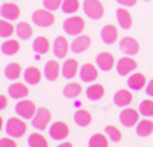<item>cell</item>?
<instances>
[{
	"mask_svg": "<svg viewBox=\"0 0 153 147\" xmlns=\"http://www.w3.org/2000/svg\"><path fill=\"white\" fill-rule=\"evenodd\" d=\"M26 120H23V118H9L6 121V124H5V130L6 133L9 135V137L12 138H22L25 133H26V122H25Z\"/></svg>",
	"mask_w": 153,
	"mask_h": 147,
	"instance_id": "obj_1",
	"label": "cell"
},
{
	"mask_svg": "<svg viewBox=\"0 0 153 147\" xmlns=\"http://www.w3.org/2000/svg\"><path fill=\"white\" fill-rule=\"evenodd\" d=\"M83 9H84V14L91 17L92 20H100L104 16V6L100 0H84Z\"/></svg>",
	"mask_w": 153,
	"mask_h": 147,
	"instance_id": "obj_2",
	"label": "cell"
},
{
	"mask_svg": "<svg viewBox=\"0 0 153 147\" xmlns=\"http://www.w3.org/2000/svg\"><path fill=\"white\" fill-rule=\"evenodd\" d=\"M32 22L40 28H48V26H51V24H54L55 17L52 14V11H49L46 8L45 9H37L32 14Z\"/></svg>",
	"mask_w": 153,
	"mask_h": 147,
	"instance_id": "obj_3",
	"label": "cell"
},
{
	"mask_svg": "<svg viewBox=\"0 0 153 147\" xmlns=\"http://www.w3.org/2000/svg\"><path fill=\"white\" fill-rule=\"evenodd\" d=\"M63 29H65L66 34L69 35H80L84 29V20L78 16H74L65 20L63 23Z\"/></svg>",
	"mask_w": 153,
	"mask_h": 147,
	"instance_id": "obj_4",
	"label": "cell"
},
{
	"mask_svg": "<svg viewBox=\"0 0 153 147\" xmlns=\"http://www.w3.org/2000/svg\"><path fill=\"white\" fill-rule=\"evenodd\" d=\"M49 121H51V112L49 109L46 107H38L37 112L32 118V127L37 130H45L49 126Z\"/></svg>",
	"mask_w": 153,
	"mask_h": 147,
	"instance_id": "obj_5",
	"label": "cell"
},
{
	"mask_svg": "<svg viewBox=\"0 0 153 147\" xmlns=\"http://www.w3.org/2000/svg\"><path fill=\"white\" fill-rule=\"evenodd\" d=\"M35 112H37V107H35L34 101L25 100V98H23V101H19L16 106V114L23 120H32Z\"/></svg>",
	"mask_w": 153,
	"mask_h": 147,
	"instance_id": "obj_6",
	"label": "cell"
},
{
	"mask_svg": "<svg viewBox=\"0 0 153 147\" xmlns=\"http://www.w3.org/2000/svg\"><path fill=\"white\" fill-rule=\"evenodd\" d=\"M139 110L136 109H132V107H127L124 109L123 112L120 114V121H121V124L126 126V127H133L135 124H138V120H139Z\"/></svg>",
	"mask_w": 153,
	"mask_h": 147,
	"instance_id": "obj_7",
	"label": "cell"
},
{
	"mask_svg": "<svg viewBox=\"0 0 153 147\" xmlns=\"http://www.w3.org/2000/svg\"><path fill=\"white\" fill-rule=\"evenodd\" d=\"M68 135H69V127H68L66 122L57 121V122H54V124L49 127V137L52 140H55V141L65 140Z\"/></svg>",
	"mask_w": 153,
	"mask_h": 147,
	"instance_id": "obj_8",
	"label": "cell"
},
{
	"mask_svg": "<svg viewBox=\"0 0 153 147\" xmlns=\"http://www.w3.org/2000/svg\"><path fill=\"white\" fill-rule=\"evenodd\" d=\"M120 49L127 55H135L139 51V43H138V40L133 39V37H124L120 42Z\"/></svg>",
	"mask_w": 153,
	"mask_h": 147,
	"instance_id": "obj_9",
	"label": "cell"
},
{
	"mask_svg": "<svg viewBox=\"0 0 153 147\" xmlns=\"http://www.w3.org/2000/svg\"><path fill=\"white\" fill-rule=\"evenodd\" d=\"M69 48L71 45L68 43V40L65 37H57L54 45H52V51H54V55L57 58H65L69 52Z\"/></svg>",
	"mask_w": 153,
	"mask_h": 147,
	"instance_id": "obj_10",
	"label": "cell"
},
{
	"mask_svg": "<svg viewBox=\"0 0 153 147\" xmlns=\"http://www.w3.org/2000/svg\"><path fill=\"white\" fill-rule=\"evenodd\" d=\"M95 61L98 65V69L104 71V72L110 71L113 66H117V65H115V58H113V55L110 52H101V54H98Z\"/></svg>",
	"mask_w": 153,
	"mask_h": 147,
	"instance_id": "obj_11",
	"label": "cell"
},
{
	"mask_svg": "<svg viewBox=\"0 0 153 147\" xmlns=\"http://www.w3.org/2000/svg\"><path fill=\"white\" fill-rule=\"evenodd\" d=\"M0 16L9 22L17 20L20 17V8L16 3H3L0 8Z\"/></svg>",
	"mask_w": 153,
	"mask_h": 147,
	"instance_id": "obj_12",
	"label": "cell"
},
{
	"mask_svg": "<svg viewBox=\"0 0 153 147\" xmlns=\"http://www.w3.org/2000/svg\"><path fill=\"white\" fill-rule=\"evenodd\" d=\"M136 66L138 65H136V61L133 58L124 57V58H121L118 63H117V72L120 74V75H129L132 71L136 69Z\"/></svg>",
	"mask_w": 153,
	"mask_h": 147,
	"instance_id": "obj_13",
	"label": "cell"
},
{
	"mask_svg": "<svg viewBox=\"0 0 153 147\" xmlns=\"http://www.w3.org/2000/svg\"><path fill=\"white\" fill-rule=\"evenodd\" d=\"M97 77H98V71H97V68L94 65L86 63V65L81 66V69H80V78H81V81H84V83H94L97 80Z\"/></svg>",
	"mask_w": 153,
	"mask_h": 147,
	"instance_id": "obj_14",
	"label": "cell"
},
{
	"mask_svg": "<svg viewBox=\"0 0 153 147\" xmlns=\"http://www.w3.org/2000/svg\"><path fill=\"white\" fill-rule=\"evenodd\" d=\"M91 46V37H87V35H76V39L71 43V49H72V52L75 54H83L86 49Z\"/></svg>",
	"mask_w": 153,
	"mask_h": 147,
	"instance_id": "obj_15",
	"label": "cell"
},
{
	"mask_svg": "<svg viewBox=\"0 0 153 147\" xmlns=\"http://www.w3.org/2000/svg\"><path fill=\"white\" fill-rule=\"evenodd\" d=\"M8 94L11 98H16V100H23L26 98L29 94V89L25 86L23 83H12L8 88Z\"/></svg>",
	"mask_w": 153,
	"mask_h": 147,
	"instance_id": "obj_16",
	"label": "cell"
},
{
	"mask_svg": "<svg viewBox=\"0 0 153 147\" xmlns=\"http://www.w3.org/2000/svg\"><path fill=\"white\" fill-rule=\"evenodd\" d=\"M132 101H133V95H132L130 91H127V89H121V91H118L117 94L113 95V103H115V106H118V107H126V106H129Z\"/></svg>",
	"mask_w": 153,
	"mask_h": 147,
	"instance_id": "obj_17",
	"label": "cell"
},
{
	"mask_svg": "<svg viewBox=\"0 0 153 147\" xmlns=\"http://www.w3.org/2000/svg\"><path fill=\"white\" fill-rule=\"evenodd\" d=\"M60 65L57 63L55 60H49L48 63L45 65V71H43V74H45V78L48 80V81H55L57 78H58V75H60Z\"/></svg>",
	"mask_w": 153,
	"mask_h": 147,
	"instance_id": "obj_18",
	"label": "cell"
},
{
	"mask_svg": "<svg viewBox=\"0 0 153 147\" xmlns=\"http://www.w3.org/2000/svg\"><path fill=\"white\" fill-rule=\"evenodd\" d=\"M117 22H118V24H120L123 29H130V28H132V23H133L132 14H130V12L127 11L124 6H121V8L117 11Z\"/></svg>",
	"mask_w": 153,
	"mask_h": 147,
	"instance_id": "obj_19",
	"label": "cell"
},
{
	"mask_svg": "<svg viewBox=\"0 0 153 147\" xmlns=\"http://www.w3.org/2000/svg\"><path fill=\"white\" fill-rule=\"evenodd\" d=\"M118 39V29L113 26V24H106V26L101 29V40L106 45H113Z\"/></svg>",
	"mask_w": 153,
	"mask_h": 147,
	"instance_id": "obj_20",
	"label": "cell"
},
{
	"mask_svg": "<svg viewBox=\"0 0 153 147\" xmlns=\"http://www.w3.org/2000/svg\"><path fill=\"white\" fill-rule=\"evenodd\" d=\"M61 74L65 78H74L78 74V61L74 58H68L61 68Z\"/></svg>",
	"mask_w": 153,
	"mask_h": 147,
	"instance_id": "obj_21",
	"label": "cell"
},
{
	"mask_svg": "<svg viewBox=\"0 0 153 147\" xmlns=\"http://www.w3.org/2000/svg\"><path fill=\"white\" fill-rule=\"evenodd\" d=\"M23 78L28 84H38L42 80V72L38 68L35 66H31L28 69H25V74H23Z\"/></svg>",
	"mask_w": 153,
	"mask_h": 147,
	"instance_id": "obj_22",
	"label": "cell"
},
{
	"mask_svg": "<svg viewBox=\"0 0 153 147\" xmlns=\"http://www.w3.org/2000/svg\"><path fill=\"white\" fill-rule=\"evenodd\" d=\"M74 121H75L78 126L84 127V126L91 124L92 115H91V112H89V110H86V109H78V110L75 112V115H74Z\"/></svg>",
	"mask_w": 153,
	"mask_h": 147,
	"instance_id": "obj_23",
	"label": "cell"
},
{
	"mask_svg": "<svg viewBox=\"0 0 153 147\" xmlns=\"http://www.w3.org/2000/svg\"><path fill=\"white\" fill-rule=\"evenodd\" d=\"M127 84H129V88L133 89V91H139L143 89L146 86V77L143 74H132L127 80Z\"/></svg>",
	"mask_w": 153,
	"mask_h": 147,
	"instance_id": "obj_24",
	"label": "cell"
},
{
	"mask_svg": "<svg viewBox=\"0 0 153 147\" xmlns=\"http://www.w3.org/2000/svg\"><path fill=\"white\" fill-rule=\"evenodd\" d=\"M86 95H87L89 100L98 101V100H101V98H103V95H104V88H103L101 84H91V86L87 88V91H86Z\"/></svg>",
	"mask_w": 153,
	"mask_h": 147,
	"instance_id": "obj_25",
	"label": "cell"
},
{
	"mask_svg": "<svg viewBox=\"0 0 153 147\" xmlns=\"http://www.w3.org/2000/svg\"><path fill=\"white\" fill-rule=\"evenodd\" d=\"M16 32L19 35V39H22V40H29L32 37V28L26 22H20L16 26Z\"/></svg>",
	"mask_w": 153,
	"mask_h": 147,
	"instance_id": "obj_26",
	"label": "cell"
},
{
	"mask_svg": "<svg viewBox=\"0 0 153 147\" xmlns=\"http://www.w3.org/2000/svg\"><path fill=\"white\" fill-rule=\"evenodd\" d=\"M28 144H29V147H49L48 140L43 137L42 133H37V132H34V133L29 135Z\"/></svg>",
	"mask_w": 153,
	"mask_h": 147,
	"instance_id": "obj_27",
	"label": "cell"
},
{
	"mask_svg": "<svg viewBox=\"0 0 153 147\" xmlns=\"http://www.w3.org/2000/svg\"><path fill=\"white\" fill-rule=\"evenodd\" d=\"M153 132V121L150 120H143V121H139L138 122V126H136V133L139 135V137H149V135Z\"/></svg>",
	"mask_w": 153,
	"mask_h": 147,
	"instance_id": "obj_28",
	"label": "cell"
},
{
	"mask_svg": "<svg viewBox=\"0 0 153 147\" xmlns=\"http://www.w3.org/2000/svg\"><path fill=\"white\" fill-rule=\"evenodd\" d=\"M81 84L80 83H69L65 86V89H63V95L66 98H76L80 94H81Z\"/></svg>",
	"mask_w": 153,
	"mask_h": 147,
	"instance_id": "obj_29",
	"label": "cell"
},
{
	"mask_svg": "<svg viewBox=\"0 0 153 147\" xmlns=\"http://www.w3.org/2000/svg\"><path fill=\"white\" fill-rule=\"evenodd\" d=\"M20 51V43L17 40H6L2 45V52L5 55H16Z\"/></svg>",
	"mask_w": 153,
	"mask_h": 147,
	"instance_id": "obj_30",
	"label": "cell"
},
{
	"mask_svg": "<svg viewBox=\"0 0 153 147\" xmlns=\"http://www.w3.org/2000/svg\"><path fill=\"white\" fill-rule=\"evenodd\" d=\"M22 75V68L19 63H9L5 68V77L8 80H17Z\"/></svg>",
	"mask_w": 153,
	"mask_h": 147,
	"instance_id": "obj_31",
	"label": "cell"
},
{
	"mask_svg": "<svg viewBox=\"0 0 153 147\" xmlns=\"http://www.w3.org/2000/svg\"><path fill=\"white\" fill-rule=\"evenodd\" d=\"M32 48L37 54H46L49 51V40L46 37H37L32 43Z\"/></svg>",
	"mask_w": 153,
	"mask_h": 147,
	"instance_id": "obj_32",
	"label": "cell"
},
{
	"mask_svg": "<svg viewBox=\"0 0 153 147\" xmlns=\"http://www.w3.org/2000/svg\"><path fill=\"white\" fill-rule=\"evenodd\" d=\"M89 147H109V140L103 133H95L89 140Z\"/></svg>",
	"mask_w": 153,
	"mask_h": 147,
	"instance_id": "obj_33",
	"label": "cell"
},
{
	"mask_svg": "<svg viewBox=\"0 0 153 147\" xmlns=\"http://www.w3.org/2000/svg\"><path fill=\"white\" fill-rule=\"evenodd\" d=\"M80 8V2L78 0H63L61 3V9L65 14H74V12H76Z\"/></svg>",
	"mask_w": 153,
	"mask_h": 147,
	"instance_id": "obj_34",
	"label": "cell"
},
{
	"mask_svg": "<svg viewBox=\"0 0 153 147\" xmlns=\"http://www.w3.org/2000/svg\"><path fill=\"white\" fill-rule=\"evenodd\" d=\"M14 31H16V28L12 26V23L9 20H6V19L0 20V37H3V39L11 37Z\"/></svg>",
	"mask_w": 153,
	"mask_h": 147,
	"instance_id": "obj_35",
	"label": "cell"
},
{
	"mask_svg": "<svg viewBox=\"0 0 153 147\" xmlns=\"http://www.w3.org/2000/svg\"><path fill=\"white\" fill-rule=\"evenodd\" d=\"M139 114L144 115L146 118L147 117H153V101L152 100H144L139 103Z\"/></svg>",
	"mask_w": 153,
	"mask_h": 147,
	"instance_id": "obj_36",
	"label": "cell"
},
{
	"mask_svg": "<svg viewBox=\"0 0 153 147\" xmlns=\"http://www.w3.org/2000/svg\"><path fill=\"white\" fill-rule=\"evenodd\" d=\"M106 135L112 143H120L121 141V130L118 127H115V126H107L106 127Z\"/></svg>",
	"mask_w": 153,
	"mask_h": 147,
	"instance_id": "obj_37",
	"label": "cell"
},
{
	"mask_svg": "<svg viewBox=\"0 0 153 147\" xmlns=\"http://www.w3.org/2000/svg\"><path fill=\"white\" fill-rule=\"evenodd\" d=\"M63 0H43V6L49 11H55L61 6Z\"/></svg>",
	"mask_w": 153,
	"mask_h": 147,
	"instance_id": "obj_38",
	"label": "cell"
},
{
	"mask_svg": "<svg viewBox=\"0 0 153 147\" xmlns=\"http://www.w3.org/2000/svg\"><path fill=\"white\" fill-rule=\"evenodd\" d=\"M0 147H17V144L11 138H2L0 140Z\"/></svg>",
	"mask_w": 153,
	"mask_h": 147,
	"instance_id": "obj_39",
	"label": "cell"
},
{
	"mask_svg": "<svg viewBox=\"0 0 153 147\" xmlns=\"http://www.w3.org/2000/svg\"><path fill=\"white\" fill-rule=\"evenodd\" d=\"M138 0H117V3H120L121 6L124 8H130V6H135Z\"/></svg>",
	"mask_w": 153,
	"mask_h": 147,
	"instance_id": "obj_40",
	"label": "cell"
},
{
	"mask_svg": "<svg viewBox=\"0 0 153 147\" xmlns=\"http://www.w3.org/2000/svg\"><path fill=\"white\" fill-rule=\"evenodd\" d=\"M146 92H147V95H149V97H152V98H153V80H150V81L147 83Z\"/></svg>",
	"mask_w": 153,
	"mask_h": 147,
	"instance_id": "obj_41",
	"label": "cell"
},
{
	"mask_svg": "<svg viewBox=\"0 0 153 147\" xmlns=\"http://www.w3.org/2000/svg\"><path fill=\"white\" fill-rule=\"evenodd\" d=\"M8 106V98L5 95H0V110H3Z\"/></svg>",
	"mask_w": 153,
	"mask_h": 147,
	"instance_id": "obj_42",
	"label": "cell"
},
{
	"mask_svg": "<svg viewBox=\"0 0 153 147\" xmlns=\"http://www.w3.org/2000/svg\"><path fill=\"white\" fill-rule=\"evenodd\" d=\"M57 147H74L71 143H61L60 146H57Z\"/></svg>",
	"mask_w": 153,
	"mask_h": 147,
	"instance_id": "obj_43",
	"label": "cell"
},
{
	"mask_svg": "<svg viewBox=\"0 0 153 147\" xmlns=\"http://www.w3.org/2000/svg\"><path fill=\"white\" fill-rule=\"evenodd\" d=\"M3 126H5V124H3V120H2V117H0V130L3 129Z\"/></svg>",
	"mask_w": 153,
	"mask_h": 147,
	"instance_id": "obj_44",
	"label": "cell"
},
{
	"mask_svg": "<svg viewBox=\"0 0 153 147\" xmlns=\"http://www.w3.org/2000/svg\"><path fill=\"white\" fill-rule=\"evenodd\" d=\"M146 2H147V0H146Z\"/></svg>",
	"mask_w": 153,
	"mask_h": 147,
	"instance_id": "obj_45",
	"label": "cell"
}]
</instances>
